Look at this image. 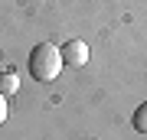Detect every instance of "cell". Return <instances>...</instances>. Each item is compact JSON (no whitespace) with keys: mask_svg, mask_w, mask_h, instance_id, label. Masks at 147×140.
Segmentation results:
<instances>
[{"mask_svg":"<svg viewBox=\"0 0 147 140\" xmlns=\"http://www.w3.org/2000/svg\"><path fill=\"white\" fill-rule=\"evenodd\" d=\"M10 117V104H7V94H0V124H7Z\"/></svg>","mask_w":147,"mask_h":140,"instance_id":"5","label":"cell"},{"mask_svg":"<svg viewBox=\"0 0 147 140\" xmlns=\"http://www.w3.org/2000/svg\"><path fill=\"white\" fill-rule=\"evenodd\" d=\"M62 59H65V65H72V68L88 65V42H82V39H69L65 46H62Z\"/></svg>","mask_w":147,"mask_h":140,"instance_id":"2","label":"cell"},{"mask_svg":"<svg viewBox=\"0 0 147 140\" xmlns=\"http://www.w3.org/2000/svg\"><path fill=\"white\" fill-rule=\"evenodd\" d=\"M134 130L137 134H147V101L137 104V111H134Z\"/></svg>","mask_w":147,"mask_h":140,"instance_id":"4","label":"cell"},{"mask_svg":"<svg viewBox=\"0 0 147 140\" xmlns=\"http://www.w3.org/2000/svg\"><path fill=\"white\" fill-rule=\"evenodd\" d=\"M88 140H95V137H88Z\"/></svg>","mask_w":147,"mask_h":140,"instance_id":"6","label":"cell"},{"mask_svg":"<svg viewBox=\"0 0 147 140\" xmlns=\"http://www.w3.org/2000/svg\"><path fill=\"white\" fill-rule=\"evenodd\" d=\"M16 91H20V75L16 72H0V94L10 98V94H16Z\"/></svg>","mask_w":147,"mask_h":140,"instance_id":"3","label":"cell"},{"mask_svg":"<svg viewBox=\"0 0 147 140\" xmlns=\"http://www.w3.org/2000/svg\"><path fill=\"white\" fill-rule=\"evenodd\" d=\"M65 59H62V49L53 46V42H39L36 49L30 52V75L36 82H56L59 72H62Z\"/></svg>","mask_w":147,"mask_h":140,"instance_id":"1","label":"cell"}]
</instances>
